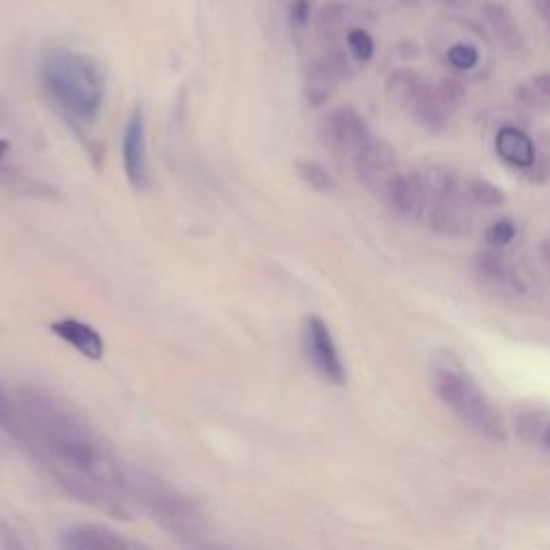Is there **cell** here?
<instances>
[{
  "instance_id": "obj_1",
  "label": "cell",
  "mask_w": 550,
  "mask_h": 550,
  "mask_svg": "<svg viewBox=\"0 0 550 550\" xmlns=\"http://www.w3.org/2000/svg\"><path fill=\"white\" fill-rule=\"evenodd\" d=\"M18 400L20 439L71 495L97 505L99 510L121 514L114 492L125 490L129 480L121 462L112 456L95 432L65 404L41 389L24 387Z\"/></svg>"
},
{
  "instance_id": "obj_2",
  "label": "cell",
  "mask_w": 550,
  "mask_h": 550,
  "mask_svg": "<svg viewBox=\"0 0 550 550\" xmlns=\"http://www.w3.org/2000/svg\"><path fill=\"white\" fill-rule=\"evenodd\" d=\"M39 82L50 104L76 125L97 121L108 82L91 54L71 48H46L39 56Z\"/></svg>"
},
{
  "instance_id": "obj_3",
  "label": "cell",
  "mask_w": 550,
  "mask_h": 550,
  "mask_svg": "<svg viewBox=\"0 0 550 550\" xmlns=\"http://www.w3.org/2000/svg\"><path fill=\"white\" fill-rule=\"evenodd\" d=\"M432 385L445 407L475 434L492 443L505 439L501 415L467 370L454 364H441L432 370Z\"/></svg>"
},
{
  "instance_id": "obj_4",
  "label": "cell",
  "mask_w": 550,
  "mask_h": 550,
  "mask_svg": "<svg viewBox=\"0 0 550 550\" xmlns=\"http://www.w3.org/2000/svg\"><path fill=\"white\" fill-rule=\"evenodd\" d=\"M134 490L136 499L149 510L153 518H157L166 529L179 535H190L200 520V512L192 499L183 497L179 490L172 486L153 480L151 475H140L127 484Z\"/></svg>"
},
{
  "instance_id": "obj_5",
  "label": "cell",
  "mask_w": 550,
  "mask_h": 550,
  "mask_svg": "<svg viewBox=\"0 0 550 550\" xmlns=\"http://www.w3.org/2000/svg\"><path fill=\"white\" fill-rule=\"evenodd\" d=\"M303 349L314 372L329 385H346V368L334 336L321 316H308L303 325Z\"/></svg>"
},
{
  "instance_id": "obj_6",
  "label": "cell",
  "mask_w": 550,
  "mask_h": 550,
  "mask_svg": "<svg viewBox=\"0 0 550 550\" xmlns=\"http://www.w3.org/2000/svg\"><path fill=\"white\" fill-rule=\"evenodd\" d=\"M321 140L325 147L336 155L355 157L372 142L368 123L364 117L349 106L329 110L321 121Z\"/></svg>"
},
{
  "instance_id": "obj_7",
  "label": "cell",
  "mask_w": 550,
  "mask_h": 550,
  "mask_svg": "<svg viewBox=\"0 0 550 550\" xmlns=\"http://www.w3.org/2000/svg\"><path fill=\"white\" fill-rule=\"evenodd\" d=\"M353 162L359 181L364 183L376 198L385 200L389 185L398 177V159L392 144L372 138L368 147L353 157Z\"/></svg>"
},
{
  "instance_id": "obj_8",
  "label": "cell",
  "mask_w": 550,
  "mask_h": 550,
  "mask_svg": "<svg viewBox=\"0 0 550 550\" xmlns=\"http://www.w3.org/2000/svg\"><path fill=\"white\" fill-rule=\"evenodd\" d=\"M123 168L129 185L138 192L149 190L151 170L147 155V123H144L142 110L136 108L129 114L125 132H123Z\"/></svg>"
},
{
  "instance_id": "obj_9",
  "label": "cell",
  "mask_w": 550,
  "mask_h": 550,
  "mask_svg": "<svg viewBox=\"0 0 550 550\" xmlns=\"http://www.w3.org/2000/svg\"><path fill=\"white\" fill-rule=\"evenodd\" d=\"M428 224L439 235H465L473 226V200L460 190L441 202H434Z\"/></svg>"
},
{
  "instance_id": "obj_10",
  "label": "cell",
  "mask_w": 550,
  "mask_h": 550,
  "mask_svg": "<svg viewBox=\"0 0 550 550\" xmlns=\"http://www.w3.org/2000/svg\"><path fill=\"white\" fill-rule=\"evenodd\" d=\"M383 202H387L389 207L398 215L407 217V220H419L426 211L428 196L417 172H413V175H400L398 172V177L389 185Z\"/></svg>"
},
{
  "instance_id": "obj_11",
  "label": "cell",
  "mask_w": 550,
  "mask_h": 550,
  "mask_svg": "<svg viewBox=\"0 0 550 550\" xmlns=\"http://www.w3.org/2000/svg\"><path fill=\"white\" fill-rule=\"evenodd\" d=\"M50 331L59 340L67 342L71 349L91 361H99L106 353V344L99 331L89 323L78 321V318H61V321H54L50 325Z\"/></svg>"
},
{
  "instance_id": "obj_12",
  "label": "cell",
  "mask_w": 550,
  "mask_h": 550,
  "mask_svg": "<svg viewBox=\"0 0 550 550\" xmlns=\"http://www.w3.org/2000/svg\"><path fill=\"white\" fill-rule=\"evenodd\" d=\"M61 544L65 550H129L117 533L91 523L65 529Z\"/></svg>"
},
{
  "instance_id": "obj_13",
  "label": "cell",
  "mask_w": 550,
  "mask_h": 550,
  "mask_svg": "<svg viewBox=\"0 0 550 550\" xmlns=\"http://www.w3.org/2000/svg\"><path fill=\"white\" fill-rule=\"evenodd\" d=\"M495 149L505 164L516 166L520 170H529L535 164V159H538V151H535L533 140L523 132V129L512 125H505L499 129L495 138Z\"/></svg>"
},
{
  "instance_id": "obj_14",
  "label": "cell",
  "mask_w": 550,
  "mask_h": 550,
  "mask_svg": "<svg viewBox=\"0 0 550 550\" xmlns=\"http://www.w3.org/2000/svg\"><path fill=\"white\" fill-rule=\"evenodd\" d=\"M477 271H480V275L488 284L501 288V291H525L523 280H520L514 263L499 250H486L477 254Z\"/></svg>"
},
{
  "instance_id": "obj_15",
  "label": "cell",
  "mask_w": 550,
  "mask_h": 550,
  "mask_svg": "<svg viewBox=\"0 0 550 550\" xmlns=\"http://www.w3.org/2000/svg\"><path fill=\"white\" fill-rule=\"evenodd\" d=\"M407 108L413 112V117L428 129V132H443L447 123H450V119H447V108L439 101L437 91H434L432 86L426 84L424 80L419 82V86L409 97Z\"/></svg>"
},
{
  "instance_id": "obj_16",
  "label": "cell",
  "mask_w": 550,
  "mask_h": 550,
  "mask_svg": "<svg viewBox=\"0 0 550 550\" xmlns=\"http://www.w3.org/2000/svg\"><path fill=\"white\" fill-rule=\"evenodd\" d=\"M340 82L342 80L334 74V69L323 61V56L312 61L306 67V76H303V97H306L308 106L323 108L327 101L336 95Z\"/></svg>"
},
{
  "instance_id": "obj_17",
  "label": "cell",
  "mask_w": 550,
  "mask_h": 550,
  "mask_svg": "<svg viewBox=\"0 0 550 550\" xmlns=\"http://www.w3.org/2000/svg\"><path fill=\"white\" fill-rule=\"evenodd\" d=\"M482 16L488 22V26L492 28V33L497 35V39L503 43L505 48L514 50V52L523 50V46H525L523 31H520V26L514 20L508 7L492 3V0H486V3L482 5Z\"/></svg>"
},
{
  "instance_id": "obj_18",
  "label": "cell",
  "mask_w": 550,
  "mask_h": 550,
  "mask_svg": "<svg viewBox=\"0 0 550 550\" xmlns=\"http://www.w3.org/2000/svg\"><path fill=\"white\" fill-rule=\"evenodd\" d=\"M0 185H3L11 194H18V196L59 198V192H56L50 183H43L39 179L24 175L20 170H11V168L9 170L0 168Z\"/></svg>"
},
{
  "instance_id": "obj_19",
  "label": "cell",
  "mask_w": 550,
  "mask_h": 550,
  "mask_svg": "<svg viewBox=\"0 0 550 550\" xmlns=\"http://www.w3.org/2000/svg\"><path fill=\"white\" fill-rule=\"evenodd\" d=\"M417 175H419V179H422L426 196L432 205L434 202H441L458 192V179H456L452 168L428 166L422 172H417Z\"/></svg>"
},
{
  "instance_id": "obj_20",
  "label": "cell",
  "mask_w": 550,
  "mask_h": 550,
  "mask_svg": "<svg viewBox=\"0 0 550 550\" xmlns=\"http://www.w3.org/2000/svg\"><path fill=\"white\" fill-rule=\"evenodd\" d=\"M295 175L301 183H306L308 187H312L314 192L318 194H331L336 192V179L331 172L323 166L314 162V159H308V157H301V159H295Z\"/></svg>"
},
{
  "instance_id": "obj_21",
  "label": "cell",
  "mask_w": 550,
  "mask_h": 550,
  "mask_svg": "<svg viewBox=\"0 0 550 550\" xmlns=\"http://www.w3.org/2000/svg\"><path fill=\"white\" fill-rule=\"evenodd\" d=\"M344 22H346V7L340 3H327L321 7V11H318L316 16V31L331 46V43H336Z\"/></svg>"
},
{
  "instance_id": "obj_22",
  "label": "cell",
  "mask_w": 550,
  "mask_h": 550,
  "mask_svg": "<svg viewBox=\"0 0 550 550\" xmlns=\"http://www.w3.org/2000/svg\"><path fill=\"white\" fill-rule=\"evenodd\" d=\"M419 82H422V78H419L415 74V71H411V69H398V71H394L392 76L387 78L385 89H387V95L392 97V99H396L398 104L407 106V101H409V97L413 95V91L419 86Z\"/></svg>"
},
{
  "instance_id": "obj_23",
  "label": "cell",
  "mask_w": 550,
  "mask_h": 550,
  "mask_svg": "<svg viewBox=\"0 0 550 550\" xmlns=\"http://www.w3.org/2000/svg\"><path fill=\"white\" fill-rule=\"evenodd\" d=\"M310 20H312V0H288L286 22H288V31H291L295 41L306 33Z\"/></svg>"
},
{
  "instance_id": "obj_24",
  "label": "cell",
  "mask_w": 550,
  "mask_h": 550,
  "mask_svg": "<svg viewBox=\"0 0 550 550\" xmlns=\"http://www.w3.org/2000/svg\"><path fill=\"white\" fill-rule=\"evenodd\" d=\"M469 196H471V200L475 202V205L486 207V209L501 207L503 202H505L503 190H499V187H497L495 183H490V181H486V179H475V181H471V185H469Z\"/></svg>"
},
{
  "instance_id": "obj_25",
  "label": "cell",
  "mask_w": 550,
  "mask_h": 550,
  "mask_svg": "<svg viewBox=\"0 0 550 550\" xmlns=\"http://www.w3.org/2000/svg\"><path fill=\"white\" fill-rule=\"evenodd\" d=\"M346 46H349L353 59L359 63H370L374 56V39L364 28H351L346 33Z\"/></svg>"
},
{
  "instance_id": "obj_26",
  "label": "cell",
  "mask_w": 550,
  "mask_h": 550,
  "mask_svg": "<svg viewBox=\"0 0 550 550\" xmlns=\"http://www.w3.org/2000/svg\"><path fill=\"white\" fill-rule=\"evenodd\" d=\"M18 428V400L0 383V430L16 432Z\"/></svg>"
},
{
  "instance_id": "obj_27",
  "label": "cell",
  "mask_w": 550,
  "mask_h": 550,
  "mask_svg": "<svg viewBox=\"0 0 550 550\" xmlns=\"http://www.w3.org/2000/svg\"><path fill=\"white\" fill-rule=\"evenodd\" d=\"M323 61H325L331 69H334V74H336L342 82L353 78V65H351L349 54H346L340 46H336V43H331V46L323 52Z\"/></svg>"
},
{
  "instance_id": "obj_28",
  "label": "cell",
  "mask_w": 550,
  "mask_h": 550,
  "mask_svg": "<svg viewBox=\"0 0 550 550\" xmlns=\"http://www.w3.org/2000/svg\"><path fill=\"white\" fill-rule=\"evenodd\" d=\"M447 63L458 71H471L480 63V52L473 46H467V43H456V46L447 50Z\"/></svg>"
},
{
  "instance_id": "obj_29",
  "label": "cell",
  "mask_w": 550,
  "mask_h": 550,
  "mask_svg": "<svg viewBox=\"0 0 550 550\" xmlns=\"http://www.w3.org/2000/svg\"><path fill=\"white\" fill-rule=\"evenodd\" d=\"M437 97L441 104L450 110V108H456L460 106L462 101H465L467 97V89H465V84L454 80V78H445L439 82L437 86Z\"/></svg>"
},
{
  "instance_id": "obj_30",
  "label": "cell",
  "mask_w": 550,
  "mask_h": 550,
  "mask_svg": "<svg viewBox=\"0 0 550 550\" xmlns=\"http://www.w3.org/2000/svg\"><path fill=\"white\" fill-rule=\"evenodd\" d=\"M514 237H516V226L510 220H499L486 230V241L495 250H501L505 245H510Z\"/></svg>"
},
{
  "instance_id": "obj_31",
  "label": "cell",
  "mask_w": 550,
  "mask_h": 550,
  "mask_svg": "<svg viewBox=\"0 0 550 550\" xmlns=\"http://www.w3.org/2000/svg\"><path fill=\"white\" fill-rule=\"evenodd\" d=\"M0 550H31L22 540L16 527H11L5 520H0Z\"/></svg>"
},
{
  "instance_id": "obj_32",
  "label": "cell",
  "mask_w": 550,
  "mask_h": 550,
  "mask_svg": "<svg viewBox=\"0 0 550 550\" xmlns=\"http://www.w3.org/2000/svg\"><path fill=\"white\" fill-rule=\"evenodd\" d=\"M525 172H527V177H529L531 181L542 183V181L546 179V175H548V164L544 162L542 157H538V159H535V164H533L529 170H525Z\"/></svg>"
},
{
  "instance_id": "obj_33",
  "label": "cell",
  "mask_w": 550,
  "mask_h": 550,
  "mask_svg": "<svg viewBox=\"0 0 550 550\" xmlns=\"http://www.w3.org/2000/svg\"><path fill=\"white\" fill-rule=\"evenodd\" d=\"M533 86L538 89L540 97L550 101V71H542V74L533 76Z\"/></svg>"
},
{
  "instance_id": "obj_34",
  "label": "cell",
  "mask_w": 550,
  "mask_h": 550,
  "mask_svg": "<svg viewBox=\"0 0 550 550\" xmlns=\"http://www.w3.org/2000/svg\"><path fill=\"white\" fill-rule=\"evenodd\" d=\"M533 7L538 11V16L550 22V0H533Z\"/></svg>"
},
{
  "instance_id": "obj_35",
  "label": "cell",
  "mask_w": 550,
  "mask_h": 550,
  "mask_svg": "<svg viewBox=\"0 0 550 550\" xmlns=\"http://www.w3.org/2000/svg\"><path fill=\"white\" fill-rule=\"evenodd\" d=\"M542 258H544V263L550 267V239H546L542 243Z\"/></svg>"
},
{
  "instance_id": "obj_36",
  "label": "cell",
  "mask_w": 550,
  "mask_h": 550,
  "mask_svg": "<svg viewBox=\"0 0 550 550\" xmlns=\"http://www.w3.org/2000/svg\"><path fill=\"white\" fill-rule=\"evenodd\" d=\"M9 149H11V144H9V140H5V138H0V162H3V157L9 153Z\"/></svg>"
},
{
  "instance_id": "obj_37",
  "label": "cell",
  "mask_w": 550,
  "mask_h": 550,
  "mask_svg": "<svg viewBox=\"0 0 550 550\" xmlns=\"http://www.w3.org/2000/svg\"><path fill=\"white\" fill-rule=\"evenodd\" d=\"M437 3H441L443 7H460L462 0H437Z\"/></svg>"
},
{
  "instance_id": "obj_38",
  "label": "cell",
  "mask_w": 550,
  "mask_h": 550,
  "mask_svg": "<svg viewBox=\"0 0 550 550\" xmlns=\"http://www.w3.org/2000/svg\"><path fill=\"white\" fill-rule=\"evenodd\" d=\"M400 3H402L404 7H417V5H419V0H400Z\"/></svg>"
},
{
  "instance_id": "obj_39",
  "label": "cell",
  "mask_w": 550,
  "mask_h": 550,
  "mask_svg": "<svg viewBox=\"0 0 550 550\" xmlns=\"http://www.w3.org/2000/svg\"><path fill=\"white\" fill-rule=\"evenodd\" d=\"M202 550H230V548H222V546H205Z\"/></svg>"
},
{
  "instance_id": "obj_40",
  "label": "cell",
  "mask_w": 550,
  "mask_h": 550,
  "mask_svg": "<svg viewBox=\"0 0 550 550\" xmlns=\"http://www.w3.org/2000/svg\"><path fill=\"white\" fill-rule=\"evenodd\" d=\"M548 439H550V430H548Z\"/></svg>"
}]
</instances>
